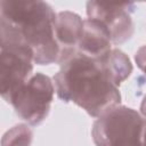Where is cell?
Segmentation results:
<instances>
[{
    "label": "cell",
    "instance_id": "obj_2",
    "mask_svg": "<svg viewBox=\"0 0 146 146\" xmlns=\"http://www.w3.org/2000/svg\"><path fill=\"white\" fill-rule=\"evenodd\" d=\"M56 17L54 8L44 1H0L1 43H18L27 47L34 64L57 63L59 47L55 35Z\"/></svg>",
    "mask_w": 146,
    "mask_h": 146
},
{
    "label": "cell",
    "instance_id": "obj_12",
    "mask_svg": "<svg viewBox=\"0 0 146 146\" xmlns=\"http://www.w3.org/2000/svg\"><path fill=\"white\" fill-rule=\"evenodd\" d=\"M140 114L143 115L144 119H146V96L144 97V99L140 104Z\"/></svg>",
    "mask_w": 146,
    "mask_h": 146
},
{
    "label": "cell",
    "instance_id": "obj_6",
    "mask_svg": "<svg viewBox=\"0 0 146 146\" xmlns=\"http://www.w3.org/2000/svg\"><path fill=\"white\" fill-rule=\"evenodd\" d=\"M136 6L132 2H87V16L99 22L108 31L113 44H121L130 40L135 32L131 14Z\"/></svg>",
    "mask_w": 146,
    "mask_h": 146
},
{
    "label": "cell",
    "instance_id": "obj_4",
    "mask_svg": "<svg viewBox=\"0 0 146 146\" xmlns=\"http://www.w3.org/2000/svg\"><path fill=\"white\" fill-rule=\"evenodd\" d=\"M54 80L43 73H34L11 96L9 104L16 114L30 125L41 124L48 116L54 94Z\"/></svg>",
    "mask_w": 146,
    "mask_h": 146
},
{
    "label": "cell",
    "instance_id": "obj_5",
    "mask_svg": "<svg viewBox=\"0 0 146 146\" xmlns=\"http://www.w3.org/2000/svg\"><path fill=\"white\" fill-rule=\"evenodd\" d=\"M0 91L1 97L9 103L14 92L32 75L33 54L18 43H0Z\"/></svg>",
    "mask_w": 146,
    "mask_h": 146
},
{
    "label": "cell",
    "instance_id": "obj_9",
    "mask_svg": "<svg viewBox=\"0 0 146 146\" xmlns=\"http://www.w3.org/2000/svg\"><path fill=\"white\" fill-rule=\"evenodd\" d=\"M102 60L117 87H120V84L128 79L132 72V64L129 57L120 49L112 48V50L102 57Z\"/></svg>",
    "mask_w": 146,
    "mask_h": 146
},
{
    "label": "cell",
    "instance_id": "obj_3",
    "mask_svg": "<svg viewBox=\"0 0 146 146\" xmlns=\"http://www.w3.org/2000/svg\"><path fill=\"white\" fill-rule=\"evenodd\" d=\"M144 125L139 112L119 105L96 119L91 137L96 146H144Z\"/></svg>",
    "mask_w": 146,
    "mask_h": 146
},
{
    "label": "cell",
    "instance_id": "obj_8",
    "mask_svg": "<svg viewBox=\"0 0 146 146\" xmlns=\"http://www.w3.org/2000/svg\"><path fill=\"white\" fill-rule=\"evenodd\" d=\"M112 44L111 35L105 26L95 19H83L82 33L78 44L79 52L99 58L112 50Z\"/></svg>",
    "mask_w": 146,
    "mask_h": 146
},
{
    "label": "cell",
    "instance_id": "obj_10",
    "mask_svg": "<svg viewBox=\"0 0 146 146\" xmlns=\"http://www.w3.org/2000/svg\"><path fill=\"white\" fill-rule=\"evenodd\" d=\"M33 132L29 125L19 123L9 129L2 137V146H31Z\"/></svg>",
    "mask_w": 146,
    "mask_h": 146
},
{
    "label": "cell",
    "instance_id": "obj_11",
    "mask_svg": "<svg viewBox=\"0 0 146 146\" xmlns=\"http://www.w3.org/2000/svg\"><path fill=\"white\" fill-rule=\"evenodd\" d=\"M135 60H136V64L137 66L141 70V72L145 74L146 76V44L140 47L137 51H136V55H135Z\"/></svg>",
    "mask_w": 146,
    "mask_h": 146
},
{
    "label": "cell",
    "instance_id": "obj_7",
    "mask_svg": "<svg viewBox=\"0 0 146 146\" xmlns=\"http://www.w3.org/2000/svg\"><path fill=\"white\" fill-rule=\"evenodd\" d=\"M82 27L83 19L78 14L68 10L57 13L55 26V35L59 47V58L57 64H62L78 51Z\"/></svg>",
    "mask_w": 146,
    "mask_h": 146
},
{
    "label": "cell",
    "instance_id": "obj_1",
    "mask_svg": "<svg viewBox=\"0 0 146 146\" xmlns=\"http://www.w3.org/2000/svg\"><path fill=\"white\" fill-rule=\"evenodd\" d=\"M54 75L57 96L98 117L121 105L119 87L112 80L102 57L95 58L76 51L59 64Z\"/></svg>",
    "mask_w": 146,
    "mask_h": 146
}]
</instances>
